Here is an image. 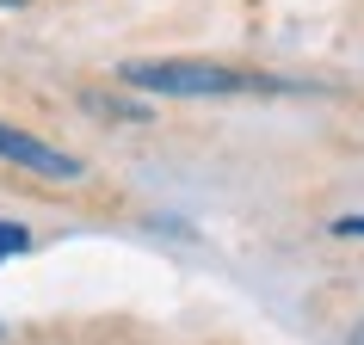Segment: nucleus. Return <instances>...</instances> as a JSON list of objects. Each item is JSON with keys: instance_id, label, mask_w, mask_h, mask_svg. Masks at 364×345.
<instances>
[{"instance_id": "2", "label": "nucleus", "mask_w": 364, "mask_h": 345, "mask_svg": "<svg viewBox=\"0 0 364 345\" xmlns=\"http://www.w3.org/2000/svg\"><path fill=\"white\" fill-rule=\"evenodd\" d=\"M0 160H13V167L38 172V179H56V185H75V179H80V160H75V154L50 148L43 136L19 130V124H6V117H0Z\"/></svg>"}, {"instance_id": "1", "label": "nucleus", "mask_w": 364, "mask_h": 345, "mask_svg": "<svg viewBox=\"0 0 364 345\" xmlns=\"http://www.w3.org/2000/svg\"><path fill=\"white\" fill-rule=\"evenodd\" d=\"M117 80L136 93L161 99H241V93H296V80L278 75H247L223 62H179V56H149V62H117Z\"/></svg>"}, {"instance_id": "7", "label": "nucleus", "mask_w": 364, "mask_h": 345, "mask_svg": "<svg viewBox=\"0 0 364 345\" xmlns=\"http://www.w3.org/2000/svg\"><path fill=\"white\" fill-rule=\"evenodd\" d=\"M0 6H19V0H0Z\"/></svg>"}, {"instance_id": "4", "label": "nucleus", "mask_w": 364, "mask_h": 345, "mask_svg": "<svg viewBox=\"0 0 364 345\" xmlns=\"http://www.w3.org/2000/svg\"><path fill=\"white\" fill-rule=\"evenodd\" d=\"M19 253H31V229L25 222H0V259H19Z\"/></svg>"}, {"instance_id": "6", "label": "nucleus", "mask_w": 364, "mask_h": 345, "mask_svg": "<svg viewBox=\"0 0 364 345\" xmlns=\"http://www.w3.org/2000/svg\"><path fill=\"white\" fill-rule=\"evenodd\" d=\"M352 345H364V321H358V327H352Z\"/></svg>"}, {"instance_id": "5", "label": "nucleus", "mask_w": 364, "mask_h": 345, "mask_svg": "<svg viewBox=\"0 0 364 345\" xmlns=\"http://www.w3.org/2000/svg\"><path fill=\"white\" fill-rule=\"evenodd\" d=\"M327 234H340V241H364V216H333V229Z\"/></svg>"}, {"instance_id": "8", "label": "nucleus", "mask_w": 364, "mask_h": 345, "mask_svg": "<svg viewBox=\"0 0 364 345\" xmlns=\"http://www.w3.org/2000/svg\"><path fill=\"white\" fill-rule=\"evenodd\" d=\"M0 333H6V327H0Z\"/></svg>"}, {"instance_id": "3", "label": "nucleus", "mask_w": 364, "mask_h": 345, "mask_svg": "<svg viewBox=\"0 0 364 345\" xmlns=\"http://www.w3.org/2000/svg\"><path fill=\"white\" fill-rule=\"evenodd\" d=\"M80 105H87V111H99V117H112V124H136V117H142L136 105H117V99H105V93H87Z\"/></svg>"}]
</instances>
